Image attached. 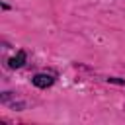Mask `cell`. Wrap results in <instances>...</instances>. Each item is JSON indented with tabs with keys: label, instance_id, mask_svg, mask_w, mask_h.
Wrapping results in <instances>:
<instances>
[{
	"label": "cell",
	"instance_id": "cell-1",
	"mask_svg": "<svg viewBox=\"0 0 125 125\" xmlns=\"http://www.w3.org/2000/svg\"><path fill=\"white\" fill-rule=\"evenodd\" d=\"M31 82H33V86H37V88L45 90V88H49V86H53V84H55V78H53L51 74L39 72V74H35V76L31 78Z\"/></svg>",
	"mask_w": 125,
	"mask_h": 125
},
{
	"label": "cell",
	"instance_id": "cell-2",
	"mask_svg": "<svg viewBox=\"0 0 125 125\" xmlns=\"http://www.w3.org/2000/svg\"><path fill=\"white\" fill-rule=\"evenodd\" d=\"M25 61H27V53H25V51H18L16 57H12V59L8 61V66H10V68H21V66L25 64Z\"/></svg>",
	"mask_w": 125,
	"mask_h": 125
},
{
	"label": "cell",
	"instance_id": "cell-3",
	"mask_svg": "<svg viewBox=\"0 0 125 125\" xmlns=\"http://www.w3.org/2000/svg\"><path fill=\"white\" fill-rule=\"evenodd\" d=\"M107 82H113V84H125L121 78H107Z\"/></svg>",
	"mask_w": 125,
	"mask_h": 125
}]
</instances>
